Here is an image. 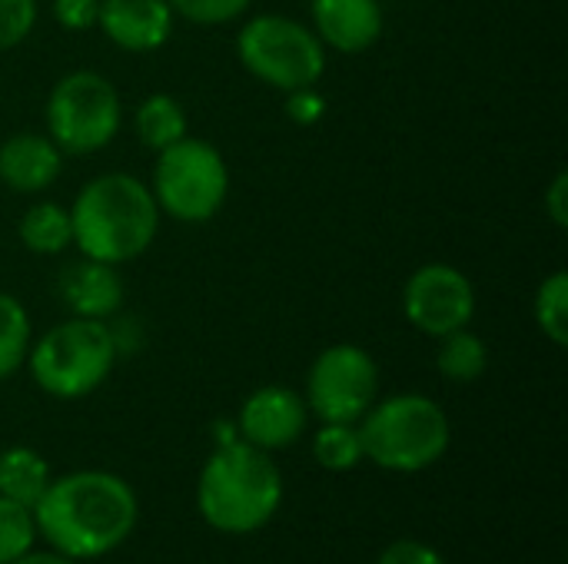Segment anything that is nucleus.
I'll return each instance as SVG.
<instances>
[{
  "instance_id": "21",
  "label": "nucleus",
  "mask_w": 568,
  "mask_h": 564,
  "mask_svg": "<svg viewBox=\"0 0 568 564\" xmlns=\"http://www.w3.org/2000/svg\"><path fill=\"white\" fill-rule=\"evenodd\" d=\"M313 455L329 472H349L363 462V442L356 422H323L313 439Z\"/></svg>"
},
{
  "instance_id": "1",
  "label": "nucleus",
  "mask_w": 568,
  "mask_h": 564,
  "mask_svg": "<svg viewBox=\"0 0 568 564\" xmlns=\"http://www.w3.org/2000/svg\"><path fill=\"white\" fill-rule=\"evenodd\" d=\"M37 532L67 558H103L136 525L133 489L110 472H73L47 485L33 505Z\"/></svg>"
},
{
  "instance_id": "23",
  "label": "nucleus",
  "mask_w": 568,
  "mask_h": 564,
  "mask_svg": "<svg viewBox=\"0 0 568 564\" xmlns=\"http://www.w3.org/2000/svg\"><path fill=\"white\" fill-rule=\"evenodd\" d=\"M37 522L33 512L0 495V564L17 562L33 548Z\"/></svg>"
},
{
  "instance_id": "7",
  "label": "nucleus",
  "mask_w": 568,
  "mask_h": 564,
  "mask_svg": "<svg viewBox=\"0 0 568 564\" xmlns=\"http://www.w3.org/2000/svg\"><path fill=\"white\" fill-rule=\"evenodd\" d=\"M236 53L260 83L283 93L313 86L326 70L323 40L300 20L280 13L253 17L236 37Z\"/></svg>"
},
{
  "instance_id": "6",
  "label": "nucleus",
  "mask_w": 568,
  "mask_h": 564,
  "mask_svg": "<svg viewBox=\"0 0 568 564\" xmlns=\"http://www.w3.org/2000/svg\"><path fill=\"white\" fill-rule=\"evenodd\" d=\"M150 193L160 213H170L176 223L213 219L230 193V170L223 153L206 140L183 136L180 143L156 153Z\"/></svg>"
},
{
  "instance_id": "8",
  "label": "nucleus",
  "mask_w": 568,
  "mask_h": 564,
  "mask_svg": "<svg viewBox=\"0 0 568 564\" xmlns=\"http://www.w3.org/2000/svg\"><path fill=\"white\" fill-rule=\"evenodd\" d=\"M120 93L116 86L93 73L77 70L57 80L47 100V136L60 146V153L87 156L103 150L120 130Z\"/></svg>"
},
{
  "instance_id": "16",
  "label": "nucleus",
  "mask_w": 568,
  "mask_h": 564,
  "mask_svg": "<svg viewBox=\"0 0 568 564\" xmlns=\"http://www.w3.org/2000/svg\"><path fill=\"white\" fill-rule=\"evenodd\" d=\"M50 465L43 455H37L33 449L27 445H13V449H3L0 452V495L30 509L40 502V495L47 492L50 485Z\"/></svg>"
},
{
  "instance_id": "11",
  "label": "nucleus",
  "mask_w": 568,
  "mask_h": 564,
  "mask_svg": "<svg viewBox=\"0 0 568 564\" xmlns=\"http://www.w3.org/2000/svg\"><path fill=\"white\" fill-rule=\"evenodd\" d=\"M306 399L286 386H263L256 389L236 419V432L243 442L263 449V452H276V449H290L303 432H306Z\"/></svg>"
},
{
  "instance_id": "13",
  "label": "nucleus",
  "mask_w": 568,
  "mask_h": 564,
  "mask_svg": "<svg viewBox=\"0 0 568 564\" xmlns=\"http://www.w3.org/2000/svg\"><path fill=\"white\" fill-rule=\"evenodd\" d=\"M313 27L323 47L363 53L383 33L379 0H313Z\"/></svg>"
},
{
  "instance_id": "15",
  "label": "nucleus",
  "mask_w": 568,
  "mask_h": 564,
  "mask_svg": "<svg viewBox=\"0 0 568 564\" xmlns=\"http://www.w3.org/2000/svg\"><path fill=\"white\" fill-rule=\"evenodd\" d=\"M63 166V153L50 136L17 133L0 143V183L17 193L47 189Z\"/></svg>"
},
{
  "instance_id": "28",
  "label": "nucleus",
  "mask_w": 568,
  "mask_h": 564,
  "mask_svg": "<svg viewBox=\"0 0 568 564\" xmlns=\"http://www.w3.org/2000/svg\"><path fill=\"white\" fill-rule=\"evenodd\" d=\"M376 564H446V562H443V555H439L436 548H429V545H423V542H409V539H403V542H393V545L379 555V562Z\"/></svg>"
},
{
  "instance_id": "20",
  "label": "nucleus",
  "mask_w": 568,
  "mask_h": 564,
  "mask_svg": "<svg viewBox=\"0 0 568 564\" xmlns=\"http://www.w3.org/2000/svg\"><path fill=\"white\" fill-rule=\"evenodd\" d=\"M30 316L20 299L0 293V379H10L30 352Z\"/></svg>"
},
{
  "instance_id": "19",
  "label": "nucleus",
  "mask_w": 568,
  "mask_h": 564,
  "mask_svg": "<svg viewBox=\"0 0 568 564\" xmlns=\"http://www.w3.org/2000/svg\"><path fill=\"white\" fill-rule=\"evenodd\" d=\"M436 366L449 382H476L489 366V349L476 332L456 329V332L443 336L439 352H436Z\"/></svg>"
},
{
  "instance_id": "17",
  "label": "nucleus",
  "mask_w": 568,
  "mask_h": 564,
  "mask_svg": "<svg viewBox=\"0 0 568 564\" xmlns=\"http://www.w3.org/2000/svg\"><path fill=\"white\" fill-rule=\"evenodd\" d=\"M133 126H136L140 143L146 150L160 153L186 136V110L170 93H153L136 106Z\"/></svg>"
},
{
  "instance_id": "26",
  "label": "nucleus",
  "mask_w": 568,
  "mask_h": 564,
  "mask_svg": "<svg viewBox=\"0 0 568 564\" xmlns=\"http://www.w3.org/2000/svg\"><path fill=\"white\" fill-rule=\"evenodd\" d=\"M100 0H53V17L63 30H90L97 23Z\"/></svg>"
},
{
  "instance_id": "24",
  "label": "nucleus",
  "mask_w": 568,
  "mask_h": 564,
  "mask_svg": "<svg viewBox=\"0 0 568 564\" xmlns=\"http://www.w3.org/2000/svg\"><path fill=\"white\" fill-rule=\"evenodd\" d=\"M166 3L173 7V13H180L200 27L230 23L240 13H246V7H250V0H166Z\"/></svg>"
},
{
  "instance_id": "2",
  "label": "nucleus",
  "mask_w": 568,
  "mask_h": 564,
  "mask_svg": "<svg viewBox=\"0 0 568 564\" xmlns=\"http://www.w3.org/2000/svg\"><path fill=\"white\" fill-rule=\"evenodd\" d=\"M73 246L87 259L110 266L143 256L160 229V206L130 173H106L90 180L70 206Z\"/></svg>"
},
{
  "instance_id": "12",
  "label": "nucleus",
  "mask_w": 568,
  "mask_h": 564,
  "mask_svg": "<svg viewBox=\"0 0 568 564\" xmlns=\"http://www.w3.org/2000/svg\"><path fill=\"white\" fill-rule=\"evenodd\" d=\"M97 23L120 50L150 53L170 40L173 7L166 0H100Z\"/></svg>"
},
{
  "instance_id": "22",
  "label": "nucleus",
  "mask_w": 568,
  "mask_h": 564,
  "mask_svg": "<svg viewBox=\"0 0 568 564\" xmlns=\"http://www.w3.org/2000/svg\"><path fill=\"white\" fill-rule=\"evenodd\" d=\"M536 322L542 329V336L556 346L568 342V276L566 273H552L549 279H542L539 293H536Z\"/></svg>"
},
{
  "instance_id": "10",
  "label": "nucleus",
  "mask_w": 568,
  "mask_h": 564,
  "mask_svg": "<svg viewBox=\"0 0 568 564\" xmlns=\"http://www.w3.org/2000/svg\"><path fill=\"white\" fill-rule=\"evenodd\" d=\"M406 319L433 336L443 339L456 329H466L476 312V289L473 283L449 263H426L419 266L403 293Z\"/></svg>"
},
{
  "instance_id": "4",
  "label": "nucleus",
  "mask_w": 568,
  "mask_h": 564,
  "mask_svg": "<svg viewBox=\"0 0 568 564\" xmlns=\"http://www.w3.org/2000/svg\"><path fill=\"white\" fill-rule=\"evenodd\" d=\"M363 459L389 472H423L449 449V419L429 396H389L359 419Z\"/></svg>"
},
{
  "instance_id": "18",
  "label": "nucleus",
  "mask_w": 568,
  "mask_h": 564,
  "mask_svg": "<svg viewBox=\"0 0 568 564\" xmlns=\"http://www.w3.org/2000/svg\"><path fill=\"white\" fill-rule=\"evenodd\" d=\"M20 243L37 256H57L73 243L70 209L60 203H37L20 219Z\"/></svg>"
},
{
  "instance_id": "9",
  "label": "nucleus",
  "mask_w": 568,
  "mask_h": 564,
  "mask_svg": "<svg viewBox=\"0 0 568 564\" xmlns=\"http://www.w3.org/2000/svg\"><path fill=\"white\" fill-rule=\"evenodd\" d=\"M379 396L376 359L359 346H329L306 379V409L320 422H359Z\"/></svg>"
},
{
  "instance_id": "14",
  "label": "nucleus",
  "mask_w": 568,
  "mask_h": 564,
  "mask_svg": "<svg viewBox=\"0 0 568 564\" xmlns=\"http://www.w3.org/2000/svg\"><path fill=\"white\" fill-rule=\"evenodd\" d=\"M60 299L80 319H106L123 302V279L116 266L100 259H80L60 276Z\"/></svg>"
},
{
  "instance_id": "29",
  "label": "nucleus",
  "mask_w": 568,
  "mask_h": 564,
  "mask_svg": "<svg viewBox=\"0 0 568 564\" xmlns=\"http://www.w3.org/2000/svg\"><path fill=\"white\" fill-rule=\"evenodd\" d=\"M546 209H549L552 223H556L559 229H566L568 226V176L566 173H556V180H552V186H549V193H546Z\"/></svg>"
},
{
  "instance_id": "30",
  "label": "nucleus",
  "mask_w": 568,
  "mask_h": 564,
  "mask_svg": "<svg viewBox=\"0 0 568 564\" xmlns=\"http://www.w3.org/2000/svg\"><path fill=\"white\" fill-rule=\"evenodd\" d=\"M10 564H73V558H67V555H60V552H27V555H20L17 562Z\"/></svg>"
},
{
  "instance_id": "5",
  "label": "nucleus",
  "mask_w": 568,
  "mask_h": 564,
  "mask_svg": "<svg viewBox=\"0 0 568 564\" xmlns=\"http://www.w3.org/2000/svg\"><path fill=\"white\" fill-rule=\"evenodd\" d=\"M116 336L103 319L70 316L30 346L33 382L53 399H83L106 382L116 362Z\"/></svg>"
},
{
  "instance_id": "27",
  "label": "nucleus",
  "mask_w": 568,
  "mask_h": 564,
  "mask_svg": "<svg viewBox=\"0 0 568 564\" xmlns=\"http://www.w3.org/2000/svg\"><path fill=\"white\" fill-rule=\"evenodd\" d=\"M286 113H290V120H293V123H303V126H310V123L323 120V113H326V100H323V96H320L313 86L290 90Z\"/></svg>"
},
{
  "instance_id": "25",
  "label": "nucleus",
  "mask_w": 568,
  "mask_h": 564,
  "mask_svg": "<svg viewBox=\"0 0 568 564\" xmlns=\"http://www.w3.org/2000/svg\"><path fill=\"white\" fill-rule=\"evenodd\" d=\"M33 23H37V0H0V50L23 43Z\"/></svg>"
},
{
  "instance_id": "3",
  "label": "nucleus",
  "mask_w": 568,
  "mask_h": 564,
  "mask_svg": "<svg viewBox=\"0 0 568 564\" xmlns=\"http://www.w3.org/2000/svg\"><path fill=\"white\" fill-rule=\"evenodd\" d=\"M200 515L223 535L260 532L283 502V479L270 452L236 439L220 445L200 472Z\"/></svg>"
}]
</instances>
